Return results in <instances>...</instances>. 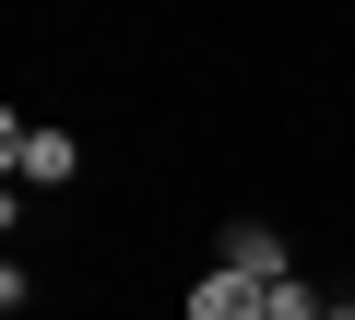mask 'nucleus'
Listing matches in <instances>:
<instances>
[{
  "mask_svg": "<svg viewBox=\"0 0 355 320\" xmlns=\"http://www.w3.org/2000/svg\"><path fill=\"white\" fill-rule=\"evenodd\" d=\"M0 167L36 178V190H71V178H83V142H71V130H24V119H12V130H0Z\"/></svg>",
  "mask_w": 355,
  "mask_h": 320,
  "instance_id": "f257e3e1",
  "label": "nucleus"
},
{
  "mask_svg": "<svg viewBox=\"0 0 355 320\" xmlns=\"http://www.w3.org/2000/svg\"><path fill=\"white\" fill-rule=\"evenodd\" d=\"M225 273H249V285H284L296 261H284V226H225Z\"/></svg>",
  "mask_w": 355,
  "mask_h": 320,
  "instance_id": "f03ea898",
  "label": "nucleus"
},
{
  "mask_svg": "<svg viewBox=\"0 0 355 320\" xmlns=\"http://www.w3.org/2000/svg\"><path fill=\"white\" fill-rule=\"evenodd\" d=\"M190 320H261V285H249V273H225V261H214V273H202V285H190Z\"/></svg>",
  "mask_w": 355,
  "mask_h": 320,
  "instance_id": "7ed1b4c3",
  "label": "nucleus"
},
{
  "mask_svg": "<svg viewBox=\"0 0 355 320\" xmlns=\"http://www.w3.org/2000/svg\"><path fill=\"white\" fill-rule=\"evenodd\" d=\"M331 320H355V308H331Z\"/></svg>",
  "mask_w": 355,
  "mask_h": 320,
  "instance_id": "20e7f679",
  "label": "nucleus"
}]
</instances>
